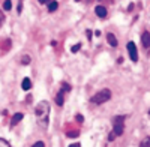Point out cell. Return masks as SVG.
I'll use <instances>...</instances> for the list:
<instances>
[{
  "instance_id": "cell-1",
  "label": "cell",
  "mask_w": 150,
  "mask_h": 147,
  "mask_svg": "<svg viewBox=\"0 0 150 147\" xmlns=\"http://www.w3.org/2000/svg\"><path fill=\"white\" fill-rule=\"evenodd\" d=\"M50 111H51V108H50V104L47 101H41L39 104L36 105V108H35V116L38 119V123H39L44 129L48 128Z\"/></svg>"
},
{
  "instance_id": "cell-2",
  "label": "cell",
  "mask_w": 150,
  "mask_h": 147,
  "mask_svg": "<svg viewBox=\"0 0 150 147\" xmlns=\"http://www.w3.org/2000/svg\"><path fill=\"white\" fill-rule=\"evenodd\" d=\"M110 99H111V92L108 89H102L101 92H98L96 95H93L90 98V102L95 104V105H101V104H104Z\"/></svg>"
},
{
  "instance_id": "cell-3",
  "label": "cell",
  "mask_w": 150,
  "mask_h": 147,
  "mask_svg": "<svg viewBox=\"0 0 150 147\" xmlns=\"http://www.w3.org/2000/svg\"><path fill=\"white\" fill-rule=\"evenodd\" d=\"M112 132L120 137L125 132V116H116L112 119Z\"/></svg>"
},
{
  "instance_id": "cell-4",
  "label": "cell",
  "mask_w": 150,
  "mask_h": 147,
  "mask_svg": "<svg viewBox=\"0 0 150 147\" xmlns=\"http://www.w3.org/2000/svg\"><path fill=\"white\" fill-rule=\"evenodd\" d=\"M128 53H129V57L132 62H138V51H137V47L134 42L128 44Z\"/></svg>"
},
{
  "instance_id": "cell-5",
  "label": "cell",
  "mask_w": 150,
  "mask_h": 147,
  "mask_svg": "<svg viewBox=\"0 0 150 147\" xmlns=\"http://www.w3.org/2000/svg\"><path fill=\"white\" fill-rule=\"evenodd\" d=\"M65 89L63 87H62V90L56 95V104L59 105V107H62V105H63V102H65Z\"/></svg>"
},
{
  "instance_id": "cell-6",
  "label": "cell",
  "mask_w": 150,
  "mask_h": 147,
  "mask_svg": "<svg viewBox=\"0 0 150 147\" xmlns=\"http://www.w3.org/2000/svg\"><path fill=\"white\" fill-rule=\"evenodd\" d=\"M141 44L144 48H150V33L149 32H144L141 35Z\"/></svg>"
},
{
  "instance_id": "cell-7",
  "label": "cell",
  "mask_w": 150,
  "mask_h": 147,
  "mask_svg": "<svg viewBox=\"0 0 150 147\" xmlns=\"http://www.w3.org/2000/svg\"><path fill=\"white\" fill-rule=\"evenodd\" d=\"M95 12H96V15H98L99 18H105V17H107V9H105L104 6H101V5H98V6L95 8Z\"/></svg>"
},
{
  "instance_id": "cell-8",
  "label": "cell",
  "mask_w": 150,
  "mask_h": 147,
  "mask_svg": "<svg viewBox=\"0 0 150 147\" xmlns=\"http://www.w3.org/2000/svg\"><path fill=\"white\" fill-rule=\"evenodd\" d=\"M23 113H17V114H14V117H12V122H11V126L12 128H14V126H17L18 123H20V122L23 120Z\"/></svg>"
},
{
  "instance_id": "cell-9",
  "label": "cell",
  "mask_w": 150,
  "mask_h": 147,
  "mask_svg": "<svg viewBox=\"0 0 150 147\" xmlns=\"http://www.w3.org/2000/svg\"><path fill=\"white\" fill-rule=\"evenodd\" d=\"M107 41L111 47H117V39H116V36L112 35V33H107Z\"/></svg>"
},
{
  "instance_id": "cell-10",
  "label": "cell",
  "mask_w": 150,
  "mask_h": 147,
  "mask_svg": "<svg viewBox=\"0 0 150 147\" xmlns=\"http://www.w3.org/2000/svg\"><path fill=\"white\" fill-rule=\"evenodd\" d=\"M21 87H23V90H30L32 89V80L30 78H24Z\"/></svg>"
},
{
  "instance_id": "cell-11",
  "label": "cell",
  "mask_w": 150,
  "mask_h": 147,
  "mask_svg": "<svg viewBox=\"0 0 150 147\" xmlns=\"http://www.w3.org/2000/svg\"><path fill=\"white\" fill-rule=\"evenodd\" d=\"M57 8H59V3L56 2V0H51V2L48 3V12H54Z\"/></svg>"
},
{
  "instance_id": "cell-12",
  "label": "cell",
  "mask_w": 150,
  "mask_h": 147,
  "mask_svg": "<svg viewBox=\"0 0 150 147\" xmlns=\"http://www.w3.org/2000/svg\"><path fill=\"white\" fill-rule=\"evenodd\" d=\"M140 147H150V137H146V138L141 141Z\"/></svg>"
},
{
  "instance_id": "cell-13",
  "label": "cell",
  "mask_w": 150,
  "mask_h": 147,
  "mask_svg": "<svg viewBox=\"0 0 150 147\" xmlns=\"http://www.w3.org/2000/svg\"><path fill=\"white\" fill-rule=\"evenodd\" d=\"M0 147H12L9 144V141H6L5 138H0Z\"/></svg>"
},
{
  "instance_id": "cell-14",
  "label": "cell",
  "mask_w": 150,
  "mask_h": 147,
  "mask_svg": "<svg viewBox=\"0 0 150 147\" xmlns=\"http://www.w3.org/2000/svg\"><path fill=\"white\" fill-rule=\"evenodd\" d=\"M11 8H12L11 0H5V3H3V9H5V11H9Z\"/></svg>"
},
{
  "instance_id": "cell-15",
  "label": "cell",
  "mask_w": 150,
  "mask_h": 147,
  "mask_svg": "<svg viewBox=\"0 0 150 147\" xmlns=\"http://www.w3.org/2000/svg\"><path fill=\"white\" fill-rule=\"evenodd\" d=\"M30 60H32V59H30L29 56H23V59H21V63H23V65H29V63H30Z\"/></svg>"
},
{
  "instance_id": "cell-16",
  "label": "cell",
  "mask_w": 150,
  "mask_h": 147,
  "mask_svg": "<svg viewBox=\"0 0 150 147\" xmlns=\"http://www.w3.org/2000/svg\"><path fill=\"white\" fill-rule=\"evenodd\" d=\"M80 48H81V44H75V45L71 48V51H72V53H77V51L80 50Z\"/></svg>"
},
{
  "instance_id": "cell-17",
  "label": "cell",
  "mask_w": 150,
  "mask_h": 147,
  "mask_svg": "<svg viewBox=\"0 0 150 147\" xmlns=\"http://www.w3.org/2000/svg\"><path fill=\"white\" fill-rule=\"evenodd\" d=\"M32 147H45V143L44 141H36Z\"/></svg>"
},
{
  "instance_id": "cell-18",
  "label": "cell",
  "mask_w": 150,
  "mask_h": 147,
  "mask_svg": "<svg viewBox=\"0 0 150 147\" xmlns=\"http://www.w3.org/2000/svg\"><path fill=\"white\" fill-rule=\"evenodd\" d=\"M78 134H80V132H77V131H71V132L66 134V135H68V137H77Z\"/></svg>"
},
{
  "instance_id": "cell-19",
  "label": "cell",
  "mask_w": 150,
  "mask_h": 147,
  "mask_svg": "<svg viewBox=\"0 0 150 147\" xmlns=\"http://www.w3.org/2000/svg\"><path fill=\"white\" fill-rule=\"evenodd\" d=\"M75 119H77V122H78V123H83V122H84L81 114H77V116H75Z\"/></svg>"
},
{
  "instance_id": "cell-20",
  "label": "cell",
  "mask_w": 150,
  "mask_h": 147,
  "mask_svg": "<svg viewBox=\"0 0 150 147\" xmlns=\"http://www.w3.org/2000/svg\"><path fill=\"white\" fill-rule=\"evenodd\" d=\"M116 137H117V135H116V134H114V132L111 131V134H110V137H108V140H110V141H112V140H114Z\"/></svg>"
},
{
  "instance_id": "cell-21",
  "label": "cell",
  "mask_w": 150,
  "mask_h": 147,
  "mask_svg": "<svg viewBox=\"0 0 150 147\" xmlns=\"http://www.w3.org/2000/svg\"><path fill=\"white\" fill-rule=\"evenodd\" d=\"M38 2H39L41 5H45V3H50L51 0H38Z\"/></svg>"
},
{
  "instance_id": "cell-22",
  "label": "cell",
  "mask_w": 150,
  "mask_h": 147,
  "mask_svg": "<svg viewBox=\"0 0 150 147\" xmlns=\"http://www.w3.org/2000/svg\"><path fill=\"white\" fill-rule=\"evenodd\" d=\"M69 147H81V144H78V143H74V144H71Z\"/></svg>"
},
{
  "instance_id": "cell-23",
  "label": "cell",
  "mask_w": 150,
  "mask_h": 147,
  "mask_svg": "<svg viewBox=\"0 0 150 147\" xmlns=\"http://www.w3.org/2000/svg\"><path fill=\"white\" fill-rule=\"evenodd\" d=\"M2 23H3V17H0V26H2Z\"/></svg>"
},
{
  "instance_id": "cell-24",
  "label": "cell",
  "mask_w": 150,
  "mask_h": 147,
  "mask_svg": "<svg viewBox=\"0 0 150 147\" xmlns=\"http://www.w3.org/2000/svg\"><path fill=\"white\" fill-rule=\"evenodd\" d=\"M75 2H80V0H75Z\"/></svg>"
}]
</instances>
